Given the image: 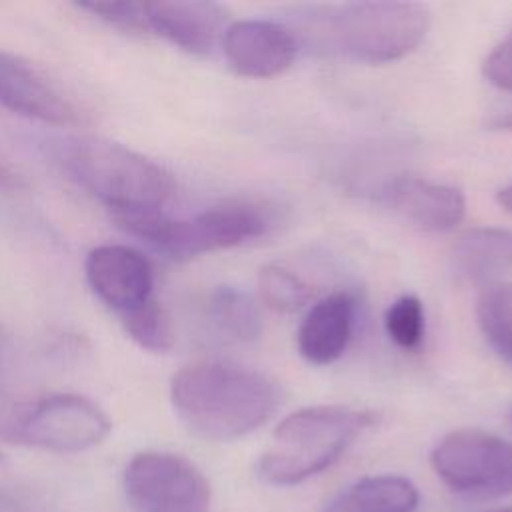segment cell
Returning <instances> with one entry per match:
<instances>
[{"mask_svg":"<svg viewBox=\"0 0 512 512\" xmlns=\"http://www.w3.org/2000/svg\"><path fill=\"white\" fill-rule=\"evenodd\" d=\"M170 402L180 422L212 442L244 438L266 424L282 402L266 374L220 360L182 366L170 380Z\"/></svg>","mask_w":512,"mask_h":512,"instance_id":"obj_1","label":"cell"},{"mask_svg":"<svg viewBox=\"0 0 512 512\" xmlns=\"http://www.w3.org/2000/svg\"><path fill=\"white\" fill-rule=\"evenodd\" d=\"M50 152L76 186L110 210L114 222L166 214V206L174 198L172 174L122 144L90 136H66L54 140Z\"/></svg>","mask_w":512,"mask_h":512,"instance_id":"obj_2","label":"cell"},{"mask_svg":"<svg viewBox=\"0 0 512 512\" xmlns=\"http://www.w3.org/2000/svg\"><path fill=\"white\" fill-rule=\"evenodd\" d=\"M376 414L346 406H308L288 414L258 460V474L272 486H296L330 468Z\"/></svg>","mask_w":512,"mask_h":512,"instance_id":"obj_3","label":"cell"},{"mask_svg":"<svg viewBox=\"0 0 512 512\" xmlns=\"http://www.w3.org/2000/svg\"><path fill=\"white\" fill-rule=\"evenodd\" d=\"M116 224L130 236L148 244L154 252L176 262L246 244L266 230L262 212L242 202L210 206L188 218L154 214L124 218Z\"/></svg>","mask_w":512,"mask_h":512,"instance_id":"obj_4","label":"cell"},{"mask_svg":"<svg viewBox=\"0 0 512 512\" xmlns=\"http://www.w3.org/2000/svg\"><path fill=\"white\" fill-rule=\"evenodd\" d=\"M328 38L346 56L386 64L414 52L426 38L430 10L420 2H346L326 16Z\"/></svg>","mask_w":512,"mask_h":512,"instance_id":"obj_5","label":"cell"},{"mask_svg":"<svg viewBox=\"0 0 512 512\" xmlns=\"http://www.w3.org/2000/svg\"><path fill=\"white\" fill-rule=\"evenodd\" d=\"M436 476L456 494L502 498L512 494V444L480 428H458L430 452Z\"/></svg>","mask_w":512,"mask_h":512,"instance_id":"obj_6","label":"cell"},{"mask_svg":"<svg viewBox=\"0 0 512 512\" xmlns=\"http://www.w3.org/2000/svg\"><path fill=\"white\" fill-rule=\"evenodd\" d=\"M108 414L78 394H52L24 406L8 420L10 440L52 452H82L110 434Z\"/></svg>","mask_w":512,"mask_h":512,"instance_id":"obj_7","label":"cell"},{"mask_svg":"<svg viewBox=\"0 0 512 512\" xmlns=\"http://www.w3.org/2000/svg\"><path fill=\"white\" fill-rule=\"evenodd\" d=\"M124 494L134 512H208L212 490L188 458L144 450L124 468Z\"/></svg>","mask_w":512,"mask_h":512,"instance_id":"obj_8","label":"cell"},{"mask_svg":"<svg viewBox=\"0 0 512 512\" xmlns=\"http://www.w3.org/2000/svg\"><path fill=\"white\" fill-rule=\"evenodd\" d=\"M88 286L96 298L120 318L156 300L150 260L124 244H102L88 252L84 262Z\"/></svg>","mask_w":512,"mask_h":512,"instance_id":"obj_9","label":"cell"},{"mask_svg":"<svg viewBox=\"0 0 512 512\" xmlns=\"http://www.w3.org/2000/svg\"><path fill=\"white\" fill-rule=\"evenodd\" d=\"M222 50L230 68L244 78H274L286 72L298 54L292 30L272 20H238L228 24Z\"/></svg>","mask_w":512,"mask_h":512,"instance_id":"obj_10","label":"cell"},{"mask_svg":"<svg viewBox=\"0 0 512 512\" xmlns=\"http://www.w3.org/2000/svg\"><path fill=\"white\" fill-rule=\"evenodd\" d=\"M228 14L216 2L206 0H158L142 2V30L166 38L190 54H210L228 28Z\"/></svg>","mask_w":512,"mask_h":512,"instance_id":"obj_11","label":"cell"},{"mask_svg":"<svg viewBox=\"0 0 512 512\" xmlns=\"http://www.w3.org/2000/svg\"><path fill=\"white\" fill-rule=\"evenodd\" d=\"M0 106L22 116L66 126L76 124V106L28 62L0 50Z\"/></svg>","mask_w":512,"mask_h":512,"instance_id":"obj_12","label":"cell"},{"mask_svg":"<svg viewBox=\"0 0 512 512\" xmlns=\"http://www.w3.org/2000/svg\"><path fill=\"white\" fill-rule=\"evenodd\" d=\"M384 200L402 218L428 232L452 230L466 214V198L458 188L416 176H398L388 182Z\"/></svg>","mask_w":512,"mask_h":512,"instance_id":"obj_13","label":"cell"},{"mask_svg":"<svg viewBox=\"0 0 512 512\" xmlns=\"http://www.w3.org/2000/svg\"><path fill=\"white\" fill-rule=\"evenodd\" d=\"M354 316L356 302L348 292H334L314 302L296 332L300 356L316 366L336 362L350 344Z\"/></svg>","mask_w":512,"mask_h":512,"instance_id":"obj_14","label":"cell"},{"mask_svg":"<svg viewBox=\"0 0 512 512\" xmlns=\"http://www.w3.org/2000/svg\"><path fill=\"white\" fill-rule=\"evenodd\" d=\"M452 270L472 284H494L512 270V230L478 226L466 230L452 246Z\"/></svg>","mask_w":512,"mask_h":512,"instance_id":"obj_15","label":"cell"},{"mask_svg":"<svg viewBox=\"0 0 512 512\" xmlns=\"http://www.w3.org/2000/svg\"><path fill=\"white\" fill-rule=\"evenodd\" d=\"M420 494L412 480L398 474L366 476L336 496H332L324 512H414Z\"/></svg>","mask_w":512,"mask_h":512,"instance_id":"obj_16","label":"cell"},{"mask_svg":"<svg viewBox=\"0 0 512 512\" xmlns=\"http://www.w3.org/2000/svg\"><path fill=\"white\" fill-rule=\"evenodd\" d=\"M208 318L222 336L234 342H254L262 334L256 300L236 286H218L210 294Z\"/></svg>","mask_w":512,"mask_h":512,"instance_id":"obj_17","label":"cell"},{"mask_svg":"<svg viewBox=\"0 0 512 512\" xmlns=\"http://www.w3.org/2000/svg\"><path fill=\"white\" fill-rule=\"evenodd\" d=\"M476 318L486 342L512 366V282L484 286L476 300Z\"/></svg>","mask_w":512,"mask_h":512,"instance_id":"obj_18","label":"cell"},{"mask_svg":"<svg viewBox=\"0 0 512 512\" xmlns=\"http://www.w3.org/2000/svg\"><path fill=\"white\" fill-rule=\"evenodd\" d=\"M258 294L268 308L290 314L310 302L312 288L292 270L280 264H266L258 272Z\"/></svg>","mask_w":512,"mask_h":512,"instance_id":"obj_19","label":"cell"},{"mask_svg":"<svg viewBox=\"0 0 512 512\" xmlns=\"http://www.w3.org/2000/svg\"><path fill=\"white\" fill-rule=\"evenodd\" d=\"M126 334L144 350L164 354L174 344L172 324L158 300L138 308L136 312L120 318Z\"/></svg>","mask_w":512,"mask_h":512,"instance_id":"obj_20","label":"cell"},{"mask_svg":"<svg viewBox=\"0 0 512 512\" xmlns=\"http://www.w3.org/2000/svg\"><path fill=\"white\" fill-rule=\"evenodd\" d=\"M384 328L390 340L402 350H418L426 334L424 306L420 298L414 294L396 298L384 314Z\"/></svg>","mask_w":512,"mask_h":512,"instance_id":"obj_21","label":"cell"},{"mask_svg":"<svg viewBox=\"0 0 512 512\" xmlns=\"http://www.w3.org/2000/svg\"><path fill=\"white\" fill-rule=\"evenodd\" d=\"M482 72L492 86L512 92V32L486 56Z\"/></svg>","mask_w":512,"mask_h":512,"instance_id":"obj_22","label":"cell"},{"mask_svg":"<svg viewBox=\"0 0 512 512\" xmlns=\"http://www.w3.org/2000/svg\"><path fill=\"white\" fill-rule=\"evenodd\" d=\"M488 128L490 130H498V132H512V110L492 116L488 120Z\"/></svg>","mask_w":512,"mask_h":512,"instance_id":"obj_23","label":"cell"},{"mask_svg":"<svg viewBox=\"0 0 512 512\" xmlns=\"http://www.w3.org/2000/svg\"><path fill=\"white\" fill-rule=\"evenodd\" d=\"M496 202H498L506 212L512 214V184H510V186H504V188H500V190L496 192Z\"/></svg>","mask_w":512,"mask_h":512,"instance_id":"obj_24","label":"cell"},{"mask_svg":"<svg viewBox=\"0 0 512 512\" xmlns=\"http://www.w3.org/2000/svg\"><path fill=\"white\" fill-rule=\"evenodd\" d=\"M492 512H512V508H498V510H492Z\"/></svg>","mask_w":512,"mask_h":512,"instance_id":"obj_25","label":"cell"}]
</instances>
